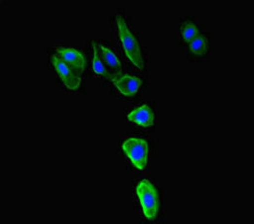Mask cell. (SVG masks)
<instances>
[{
    "mask_svg": "<svg viewBox=\"0 0 254 224\" xmlns=\"http://www.w3.org/2000/svg\"><path fill=\"white\" fill-rule=\"evenodd\" d=\"M180 31L184 41L188 43H190L194 38H196L199 35L198 26L191 22H186L181 25Z\"/></svg>",
    "mask_w": 254,
    "mask_h": 224,
    "instance_id": "8fae6325",
    "label": "cell"
},
{
    "mask_svg": "<svg viewBox=\"0 0 254 224\" xmlns=\"http://www.w3.org/2000/svg\"><path fill=\"white\" fill-rule=\"evenodd\" d=\"M117 27H118V35L122 42V46L127 54V58L138 69L140 70L143 69L144 62L141 55V50H140L139 44L136 38L134 37V35L128 29L124 18L120 15H118L117 17Z\"/></svg>",
    "mask_w": 254,
    "mask_h": 224,
    "instance_id": "6da1fadb",
    "label": "cell"
},
{
    "mask_svg": "<svg viewBox=\"0 0 254 224\" xmlns=\"http://www.w3.org/2000/svg\"><path fill=\"white\" fill-rule=\"evenodd\" d=\"M110 81L121 94L127 97L135 95L141 87V80L131 75H113Z\"/></svg>",
    "mask_w": 254,
    "mask_h": 224,
    "instance_id": "5b68a950",
    "label": "cell"
},
{
    "mask_svg": "<svg viewBox=\"0 0 254 224\" xmlns=\"http://www.w3.org/2000/svg\"><path fill=\"white\" fill-rule=\"evenodd\" d=\"M58 52L63 61L76 74H80L86 67L85 56L75 49L59 48Z\"/></svg>",
    "mask_w": 254,
    "mask_h": 224,
    "instance_id": "8992f818",
    "label": "cell"
},
{
    "mask_svg": "<svg viewBox=\"0 0 254 224\" xmlns=\"http://www.w3.org/2000/svg\"><path fill=\"white\" fill-rule=\"evenodd\" d=\"M93 50H94L93 51V71H94V73L98 75V76H102V77H104V78L110 80L112 75L107 71L104 64L102 63L99 45L94 43L93 44Z\"/></svg>",
    "mask_w": 254,
    "mask_h": 224,
    "instance_id": "9c48e42d",
    "label": "cell"
},
{
    "mask_svg": "<svg viewBox=\"0 0 254 224\" xmlns=\"http://www.w3.org/2000/svg\"><path fill=\"white\" fill-rule=\"evenodd\" d=\"M135 190L144 217L148 221L155 220L160 208L157 188L150 180L142 179L136 185Z\"/></svg>",
    "mask_w": 254,
    "mask_h": 224,
    "instance_id": "7a4b0ae2",
    "label": "cell"
},
{
    "mask_svg": "<svg viewBox=\"0 0 254 224\" xmlns=\"http://www.w3.org/2000/svg\"><path fill=\"white\" fill-rule=\"evenodd\" d=\"M100 54L102 63L105 65V68H109L111 71L115 72L114 75H119L121 72V62L116 56V54L103 45H99Z\"/></svg>",
    "mask_w": 254,
    "mask_h": 224,
    "instance_id": "ba28073f",
    "label": "cell"
},
{
    "mask_svg": "<svg viewBox=\"0 0 254 224\" xmlns=\"http://www.w3.org/2000/svg\"><path fill=\"white\" fill-rule=\"evenodd\" d=\"M52 64L55 67L58 75L63 81L64 85L70 90H77L81 86V78L73 73V71L57 55L52 56Z\"/></svg>",
    "mask_w": 254,
    "mask_h": 224,
    "instance_id": "277c9868",
    "label": "cell"
},
{
    "mask_svg": "<svg viewBox=\"0 0 254 224\" xmlns=\"http://www.w3.org/2000/svg\"><path fill=\"white\" fill-rule=\"evenodd\" d=\"M127 121L141 127H149L154 124V113L148 105H142L127 115Z\"/></svg>",
    "mask_w": 254,
    "mask_h": 224,
    "instance_id": "52a82bcc",
    "label": "cell"
},
{
    "mask_svg": "<svg viewBox=\"0 0 254 224\" xmlns=\"http://www.w3.org/2000/svg\"><path fill=\"white\" fill-rule=\"evenodd\" d=\"M122 149L134 168L145 169L149 151L147 141L140 138H128L122 144Z\"/></svg>",
    "mask_w": 254,
    "mask_h": 224,
    "instance_id": "3957f363",
    "label": "cell"
},
{
    "mask_svg": "<svg viewBox=\"0 0 254 224\" xmlns=\"http://www.w3.org/2000/svg\"><path fill=\"white\" fill-rule=\"evenodd\" d=\"M208 49L207 39L203 35H198L189 44V50L196 55H203Z\"/></svg>",
    "mask_w": 254,
    "mask_h": 224,
    "instance_id": "30bf717a",
    "label": "cell"
}]
</instances>
